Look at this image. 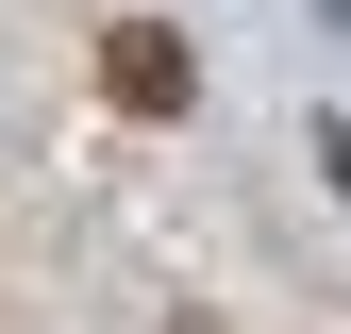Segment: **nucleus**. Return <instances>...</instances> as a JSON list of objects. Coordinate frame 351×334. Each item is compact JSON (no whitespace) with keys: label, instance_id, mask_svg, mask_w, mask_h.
<instances>
[{"label":"nucleus","instance_id":"f257e3e1","mask_svg":"<svg viewBox=\"0 0 351 334\" xmlns=\"http://www.w3.org/2000/svg\"><path fill=\"white\" fill-rule=\"evenodd\" d=\"M101 101H117V117H184V101H201L184 34H167V17H117V34H101Z\"/></svg>","mask_w":351,"mask_h":334},{"label":"nucleus","instance_id":"f03ea898","mask_svg":"<svg viewBox=\"0 0 351 334\" xmlns=\"http://www.w3.org/2000/svg\"><path fill=\"white\" fill-rule=\"evenodd\" d=\"M318 167H335V184H351V117H318Z\"/></svg>","mask_w":351,"mask_h":334}]
</instances>
